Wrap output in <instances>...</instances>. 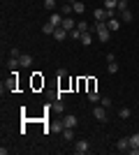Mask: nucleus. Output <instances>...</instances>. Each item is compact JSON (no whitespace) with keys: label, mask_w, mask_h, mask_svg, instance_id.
<instances>
[{"label":"nucleus","mask_w":139,"mask_h":155,"mask_svg":"<svg viewBox=\"0 0 139 155\" xmlns=\"http://www.w3.org/2000/svg\"><path fill=\"white\" fill-rule=\"evenodd\" d=\"M77 30H79V32H86V30H91V28H88L84 21H79V23H77Z\"/></svg>","instance_id":"nucleus-24"},{"label":"nucleus","mask_w":139,"mask_h":155,"mask_svg":"<svg viewBox=\"0 0 139 155\" xmlns=\"http://www.w3.org/2000/svg\"><path fill=\"white\" fill-rule=\"evenodd\" d=\"M130 114H132V111L127 109V107H121L118 109V118H130Z\"/></svg>","instance_id":"nucleus-18"},{"label":"nucleus","mask_w":139,"mask_h":155,"mask_svg":"<svg viewBox=\"0 0 139 155\" xmlns=\"http://www.w3.org/2000/svg\"><path fill=\"white\" fill-rule=\"evenodd\" d=\"M63 139H65V141H72L74 139V130L72 127H63Z\"/></svg>","instance_id":"nucleus-13"},{"label":"nucleus","mask_w":139,"mask_h":155,"mask_svg":"<svg viewBox=\"0 0 139 155\" xmlns=\"http://www.w3.org/2000/svg\"><path fill=\"white\" fill-rule=\"evenodd\" d=\"M107 70H109V74H116V72H118V63H109Z\"/></svg>","instance_id":"nucleus-23"},{"label":"nucleus","mask_w":139,"mask_h":155,"mask_svg":"<svg viewBox=\"0 0 139 155\" xmlns=\"http://www.w3.org/2000/svg\"><path fill=\"white\" fill-rule=\"evenodd\" d=\"M118 0H104V9H116Z\"/></svg>","instance_id":"nucleus-19"},{"label":"nucleus","mask_w":139,"mask_h":155,"mask_svg":"<svg viewBox=\"0 0 139 155\" xmlns=\"http://www.w3.org/2000/svg\"><path fill=\"white\" fill-rule=\"evenodd\" d=\"M67 37H70V32H67V30H65L63 26H58L56 30H53V39H58V42H63V39H67Z\"/></svg>","instance_id":"nucleus-5"},{"label":"nucleus","mask_w":139,"mask_h":155,"mask_svg":"<svg viewBox=\"0 0 139 155\" xmlns=\"http://www.w3.org/2000/svg\"><path fill=\"white\" fill-rule=\"evenodd\" d=\"M98 39H100V42H109V39H111V30H109V28L98 30Z\"/></svg>","instance_id":"nucleus-7"},{"label":"nucleus","mask_w":139,"mask_h":155,"mask_svg":"<svg viewBox=\"0 0 139 155\" xmlns=\"http://www.w3.org/2000/svg\"><path fill=\"white\" fill-rule=\"evenodd\" d=\"M81 35H84V32H79V30H77V28H74V30H70V37H74V39H79Z\"/></svg>","instance_id":"nucleus-25"},{"label":"nucleus","mask_w":139,"mask_h":155,"mask_svg":"<svg viewBox=\"0 0 139 155\" xmlns=\"http://www.w3.org/2000/svg\"><path fill=\"white\" fill-rule=\"evenodd\" d=\"M79 42H81L84 46H91V42H93V32H91V30H86V32H84V35L79 37Z\"/></svg>","instance_id":"nucleus-8"},{"label":"nucleus","mask_w":139,"mask_h":155,"mask_svg":"<svg viewBox=\"0 0 139 155\" xmlns=\"http://www.w3.org/2000/svg\"><path fill=\"white\" fill-rule=\"evenodd\" d=\"M121 21H123V23H130V21H134L132 12H130V9H125V12H121Z\"/></svg>","instance_id":"nucleus-12"},{"label":"nucleus","mask_w":139,"mask_h":155,"mask_svg":"<svg viewBox=\"0 0 139 155\" xmlns=\"http://www.w3.org/2000/svg\"><path fill=\"white\" fill-rule=\"evenodd\" d=\"M107 63H116V53H107Z\"/></svg>","instance_id":"nucleus-26"},{"label":"nucleus","mask_w":139,"mask_h":155,"mask_svg":"<svg viewBox=\"0 0 139 155\" xmlns=\"http://www.w3.org/2000/svg\"><path fill=\"white\" fill-rule=\"evenodd\" d=\"M53 30H56V26H53V23H49V21L42 26V32H44V35H53Z\"/></svg>","instance_id":"nucleus-16"},{"label":"nucleus","mask_w":139,"mask_h":155,"mask_svg":"<svg viewBox=\"0 0 139 155\" xmlns=\"http://www.w3.org/2000/svg\"><path fill=\"white\" fill-rule=\"evenodd\" d=\"M30 65H33V56L23 53V56H21V67H30Z\"/></svg>","instance_id":"nucleus-14"},{"label":"nucleus","mask_w":139,"mask_h":155,"mask_svg":"<svg viewBox=\"0 0 139 155\" xmlns=\"http://www.w3.org/2000/svg\"><path fill=\"white\" fill-rule=\"evenodd\" d=\"M100 102H102V107H104V109H111V97H102Z\"/></svg>","instance_id":"nucleus-22"},{"label":"nucleus","mask_w":139,"mask_h":155,"mask_svg":"<svg viewBox=\"0 0 139 155\" xmlns=\"http://www.w3.org/2000/svg\"><path fill=\"white\" fill-rule=\"evenodd\" d=\"M60 123H63V127H77V125H79V120H77V116H72V114H67V116H63V120H60Z\"/></svg>","instance_id":"nucleus-4"},{"label":"nucleus","mask_w":139,"mask_h":155,"mask_svg":"<svg viewBox=\"0 0 139 155\" xmlns=\"http://www.w3.org/2000/svg\"><path fill=\"white\" fill-rule=\"evenodd\" d=\"M74 12L79 14V16L86 12V5H84V0H74Z\"/></svg>","instance_id":"nucleus-11"},{"label":"nucleus","mask_w":139,"mask_h":155,"mask_svg":"<svg viewBox=\"0 0 139 155\" xmlns=\"http://www.w3.org/2000/svg\"><path fill=\"white\" fill-rule=\"evenodd\" d=\"M130 148H139V132H134L130 137Z\"/></svg>","instance_id":"nucleus-17"},{"label":"nucleus","mask_w":139,"mask_h":155,"mask_svg":"<svg viewBox=\"0 0 139 155\" xmlns=\"http://www.w3.org/2000/svg\"><path fill=\"white\" fill-rule=\"evenodd\" d=\"M49 23H53V26L58 28V26H60V23H63V19H60V14H56V12H53V14H51V16H49Z\"/></svg>","instance_id":"nucleus-15"},{"label":"nucleus","mask_w":139,"mask_h":155,"mask_svg":"<svg viewBox=\"0 0 139 155\" xmlns=\"http://www.w3.org/2000/svg\"><path fill=\"white\" fill-rule=\"evenodd\" d=\"M88 150H91V143H88L86 139H79L77 146H74V153H77V155H84V153H88Z\"/></svg>","instance_id":"nucleus-1"},{"label":"nucleus","mask_w":139,"mask_h":155,"mask_svg":"<svg viewBox=\"0 0 139 155\" xmlns=\"http://www.w3.org/2000/svg\"><path fill=\"white\" fill-rule=\"evenodd\" d=\"M116 150H118V153H130V137H123V139H118V143H116Z\"/></svg>","instance_id":"nucleus-3"},{"label":"nucleus","mask_w":139,"mask_h":155,"mask_svg":"<svg viewBox=\"0 0 139 155\" xmlns=\"http://www.w3.org/2000/svg\"><path fill=\"white\" fill-rule=\"evenodd\" d=\"M60 26L70 32V30H74V28H77V23H74V19H63V23H60Z\"/></svg>","instance_id":"nucleus-10"},{"label":"nucleus","mask_w":139,"mask_h":155,"mask_svg":"<svg viewBox=\"0 0 139 155\" xmlns=\"http://www.w3.org/2000/svg\"><path fill=\"white\" fill-rule=\"evenodd\" d=\"M121 23H123V21H118L116 16H114V19H109V21H107V28H109L111 32H118V30H121Z\"/></svg>","instance_id":"nucleus-6"},{"label":"nucleus","mask_w":139,"mask_h":155,"mask_svg":"<svg viewBox=\"0 0 139 155\" xmlns=\"http://www.w3.org/2000/svg\"><path fill=\"white\" fill-rule=\"evenodd\" d=\"M95 21H109V16H107V9L102 7V9H95Z\"/></svg>","instance_id":"nucleus-9"},{"label":"nucleus","mask_w":139,"mask_h":155,"mask_svg":"<svg viewBox=\"0 0 139 155\" xmlns=\"http://www.w3.org/2000/svg\"><path fill=\"white\" fill-rule=\"evenodd\" d=\"M44 9L53 12V9H56V0H44Z\"/></svg>","instance_id":"nucleus-20"},{"label":"nucleus","mask_w":139,"mask_h":155,"mask_svg":"<svg viewBox=\"0 0 139 155\" xmlns=\"http://www.w3.org/2000/svg\"><path fill=\"white\" fill-rule=\"evenodd\" d=\"M88 100H91V102H98V100H100V93L98 91H88Z\"/></svg>","instance_id":"nucleus-21"},{"label":"nucleus","mask_w":139,"mask_h":155,"mask_svg":"<svg viewBox=\"0 0 139 155\" xmlns=\"http://www.w3.org/2000/svg\"><path fill=\"white\" fill-rule=\"evenodd\" d=\"M107 111H109V109H104V107H95V109H93V116L98 118L100 123H104L107 118H109V114H107Z\"/></svg>","instance_id":"nucleus-2"}]
</instances>
